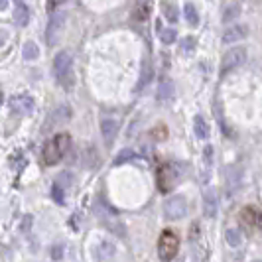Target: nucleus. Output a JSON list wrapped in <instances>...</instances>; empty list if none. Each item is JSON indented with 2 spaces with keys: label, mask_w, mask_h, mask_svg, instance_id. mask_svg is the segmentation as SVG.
Returning <instances> with one entry per match:
<instances>
[{
  "label": "nucleus",
  "mask_w": 262,
  "mask_h": 262,
  "mask_svg": "<svg viewBox=\"0 0 262 262\" xmlns=\"http://www.w3.org/2000/svg\"><path fill=\"white\" fill-rule=\"evenodd\" d=\"M69 146H71V136H69V134H66V132L55 134L52 140H48L46 146H43V152H41L43 162H46L48 166L57 164V162L67 154Z\"/></svg>",
  "instance_id": "1"
},
{
  "label": "nucleus",
  "mask_w": 262,
  "mask_h": 262,
  "mask_svg": "<svg viewBox=\"0 0 262 262\" xmlns=\"http://www.w3.org/2000/svg\"><path fill=\"white\" fill-rule=\"evenodd\" d=\"M53 75L59 85L71 87L73 85V55L69 52H59L53 59Z\"/></svg>",
  "instance_id": "2"
},
{
  "label": "nucleus",
  "mask_w": 262,
  "mask_h": 262,
  "mask_svg": "<svg viewBox=\"0 0 262 262\" xmlns=\"http://www.w3.org/2000/svg\"><path fill=\"white\" fill-rule=\"evenodd\" d=\"M180 250V238L173 231H164L158 241V254L164 262H171L178 256Z\"/></svg>",
  "instance_id": "3"
},
{
  "label": "nucleus",
  "mask_w": 262,
  "mask_h": 262,
  "mask_svg": "<svg viewBox=\"0 0 262 262\" xmlns=\"http://www.w3.org/2000/svg\"><path fill=\"white\" fill-rule=\"evenodd\" d=\"M66 12L61 10H55L50 16V22H48V30H46V41L48 46H57L59 39L63 36V28H66Z\"/></svg>",
  "instance_id": "4"
},
{
  "label": "nucleus",
  "mask_w": 262,
  "mask_h": 262,
  "mask_svg": "<svg viewBox=\"0 0 262 262\" xmlns=\"http://www.w3.org/2000/svg\"><path fill=\"white\" fill-rule=\"evenodd\" d=\"M180 178H182L180 166H178V164H166L162 170L158 171V185H160V191H162V193H168Z\"/></svg>",
  "instance_id": "5"
},
{
  "label": "nucleus",
  "mask_w": 262,
  "mask_h": 262,
  "mask_svg": "<svg viewBox=\"0 0 262 262\" xmlns=\"http://www.w3.org/2000/svg\"><path fill=\"white\" fill-rule=\"evenodd\" d=\"M164 215H166V219H170V221H180V219H184L185 215H187V201H185V197H182V195L170 197V199L164 203Z\"/></svg>",
  "instance_id": "6"
},
{
  "label": "nucleus",
  "mask_w": 262,
  "mask_h": 262,
  "mask_svg": "<svg viewBox=\"0 0 262 262\" xmlns=\"http://www.w3.org/2000/svg\"><path fill=\"white\" fill-rule=\"evenodd\" d=\"M247 61V48L245 46H236L227 50V53L223 55V61H221V69L223 71H231L235 67L243 66Z\"/></svg>",
  "instance_id": "7"
},
{
  "label": "nucleus",
  "mask_w": 262,
  "mask_h": 262,
  "mask_svg": "<svg viewBox=\"0 0 262 262\" xmlns=\"http://www.w3.org/2000/svg\"><path fill=\"white\" fill-rule=\"evenodd\" d=\"M8 106H10V111L16 113V115H24V117H28V115L34 113L36 103H34V99H32L30 95H14L12 99L8 101Z\"/></svg>",
  "instance_id": "8"
},
{
  "label": "nucleus",
  "mask_w": 262,
  "mask_h": 262,
  "mask_svg": "<svg viewBox=\"0 0 262 262\" xmlns=\"http://www.w3.org/2000/svg\"><path fill=\"white\" fill-rule=\"evenodd\" d=\"M241 221L243 225H247L249 229L256 231V229H262V213L254 207H245L241 211Z\"/></svg>",
  "instance_id": "9"
},
{
  "label": "nucleus",
  "mask_w": 262,
  "mask_h": 262,
  "mask_svg": "<svg viewBox=\"0 0 262 262\" xmlns=\"http://www.w3.org/2000/svg\"><path fill=\"white\" fill-rule=\"evenodd\" d=\"M115 252H117V247H115L111 241H101V243L93 249V256H95V260L106 262L115 256Z\"/></svg>",
  "instance_id": "10"
},
{
  "label": "nucleus",
  "mask_w": 262,
  "mask_h": 262,
  "mask_svg": "<svg viewBox=\"0 0 262 262\" xmlns=\"http://www.w3.org/2000/svg\"><path fill=\"white\" fill-rule=\"evenodd\" d=\"M118 132V120L115 118H103L101 120V134H103V140H105L106 146H111L115 142Z\"/></svg>",
  "instance_id": "11"
},
{
  "label": "nucleus",
  "mask_w": 262,
  "mask_h": 262,
  "mask_svg": "<svg viewBox=\"0 0 262 262\" xmlns=\"http://www.w3.org/2000/svg\"><path fill=\"white\" fill-rule=\"evenodd\" d=\"M249 34V28L241 26V24H235V26H229L223 32V43H236L243 38H247Z\"/></svg>",
  "instance_id": "12"
},
{
  "label": "nucleus",
  "mask_w": 262,
  "mask_h": 262,
  "mask_svg": "<svg viewBox=\"0 0 262 262\" xmlns=\"http://www.w3.org/2000/svg\"><path fill=\"white\" fill-rule=\"evenodd\" d=\"M217 207H219V203H217V191L211 187V189H205V193H203V209H205V217H209L213 219L215 215H217Z\"/></svg>",
  "instance_id": "13"
},
{
  "label": "nucleus",
  "mask_w": 262,
  "mask_h": 262,
  "mask_svg": "<svg viewBox=\"0 0 262 262\" xmlns=\"http://www.w3.org/2000/svg\"><path fill=\"white\" fill-rule=\"evenodd\" d=\"M173 93H176L173 81L171 79H162L160 85H158V101L160 103H170L173 99Z\"/></svg>",
  "instance_id": "14"
},
{
  "label": "nucleus",
  "mask_w": 262,
  "mask_h": 262,
  "mask_svg": "<svg viewBox=\"0 0 262 262\" xmlns=\"http://www.w3.org/2000/svg\"><path fill=\"white\" fill-rule=\"evenodd\" d=\"M193 130H195V136L199 140H209L211 128H209V124H207V120L201 117V115H197V117L193 118Z\"/></svg>",
  "instance_id": "15"
},
{
  "label": "nucleus",
  "mask_w": 262,
  "mask_h": 262,
  "mask_svg": "<svg viewBox=\"0 0 262 262\" xmlns=\"http://www.w3.org/2000/svg\"><path fill=\"white\" fill-rule=\"evenodd\" d=\"M14 22H16V26L20 28L28 26V22H30V8H28L26 4H22V2L16 4V8H14Z\"/></svg>",
  "instance_id": "16"
},
{
  "label": "nucleus",
  "mask_w": 262,
  "mask_h": 262,
  "mask_svg": "<svg viewBox=\"0 0 262 262\" xmlns=\"http://www.w3.org/2000/svg\"><path fill=\"white\" fill-rule=\"evenodd\" d=\"M184 12H185V20H187V24H189V26H197V24H199V14H197L195 6H193L191 2H187V4H185Z\"/></svg>",
  "instance_id": "17"
},
{
  "label": "nucleus",
  "mask_w": 262,
  "mask_h": 262,
  "mask_svg": "<svg viewBox=\"0 0 262 262\" xmlns=\"http://www.w3.org/2000/svg\"><path fill=\"white\" fill-rule=\"evenodd\" d=\"M69 117H71V111H69L67 106H59V108L55 111V115L52 117V120H50V126H55L57 122H63V120H67Z\"/></svg>",
  "instance_id": "18"
},
{
  "label": "nucleus",
  "mask_w": 262,
  "mask_h": 262,
  "mask_svg": "<svg viewBox=\"0 0 262 262\" xmlns=\"http://www.w3.org/2000/svg\"><path fill=\"white\" fill-rule=\"evenodd\" d=\"M225 238H227V243H229L231 247H238V245L243 243V235H241V231H236V229H229V231L225 233Z\"/></svg>",
  "instance_id": "19"
},
{
  "label": "nucleus",
  "mask_w": 262,
  "mask_h": 262,
  "mask_svg": "<svg viewBox=\"0 0 262 262\" xmlns=\"http://www.w3.org/2000/svg\"><path fill=\"white\" fill-rule=\"evenodd\" d=\"M22 55H24V59H36L39 55V50H38V46L34 43V41H28L26 46H24V50H22Z\"/></svg>",
  "instance_id": "20"
},
{
  "label": "nucleus",
  "mask_w": 262,
  "mask_h": 262,
  "mask_svg": "<svg viewBox=\"0 0 262 262\" xmlns=\"http://www.w3.org/2000/svg\"><path fill=\"white\" fill-rule=\"evenodd\" d=\"M241 14V8L236 6V4H231V6H227L223 12V22L225 24H229V22H233L236 16Z\"/></svg>",
  "instance_id": "21"
},
{
  "label": "nucleus",
  "mask_w": 262,
  "mask_h": 262,
  "mask_svg": "<svg viewBox=\"0 0 262 262\" xmlns=\"http://www.w3.org/2000/svg\"><path fill=\"white\" fill-rule=\"evenodd\" d=\"M162 12L166 14V18L170 22H176L178 20V8L171 4V2H162Z\"/></svg>",
  "instance_id": "22"
},
{
  "label": "nucleus",
  "mask_w": 262,
  "mask_h": 262,
  "mask_svg": "<svg viewBox=\"0 0 262 262\" xmlns=\"http://www.w3.org/2000/svg\"><path fill=\"white\" fill-rule=\"evenodd\" d=\"M160 41L166 43V46L173 43V41H176V30H173V28H164V30L160 32Z\"/></svg>",
  "instance_id": "23"
},
{
  "label": "nucleus",
  "mask_w": 262,
  "mask_h": 262,
  "mask_svg": "<svg viewBox=\"0 0 262 262\" xmlns=\"http://www.w3.org/2000/svg\"><path fill=\"white\" fill-rule=\"evenodd\" d=\"M52 197L55 199V203L63 205V199H66V193H63V187H59V185H53V187H52Z\"/></svg>",
  "instance_id": "24"
},
{
  "label": "nucleus",
  "mask_w": 262,
  "mask_h": 262,
  "mask_svg": "<svg viewBox=\"0 0 262 262\" xmlns=\"http://www.w3.org/2000/svg\"><path fill=\"white\" fill-rule=\"evenodd\" d=\"M148 12H150V8H148L146 4H138L136 12H134V18H136V20H146V18H148Z\"/></svg>",
  "instance_id": "25"
},
{
  "label": "nucleus",
  "mask_w": 262,
  "mask_h": 262,
  "mask_svg": "<svg viewBox=\"0 0 262 262\" xmlns=\"http://www.w3.org/2000/svg\"><path fill=\"white\" fill-rule=\"evenodd\" d=\"M134 158V152L132 150H122L120 154H118V158L115 160V164H122V162H128V160H132Z\"/></svg>",
  "instance_id": "26"
},
{
  "label": "nucleus",
  "mask_w": 262,
  "mask_h": 262,
  "mask_svg": "<svg viewBox=\"0 0 262 262\" xmlns=\"http://www.w3.org/2000/svg\"><path fill=\"white\" fill-rule=\"evenodd\" d=\"M59 4H63V0H48V10H50V12H55Z\"/></svg>",
  "instance_id": "27"
},
{
  "label": "nucleus",
  "mask_w": 262,
  "mask_h": 262,
  "mask_svg": "<svg viewBox=\"0 0 262 262\" xmlns=\"http://www.w3.org/2000/svg\"><path fill=\"white\" fill-rule=\"evenodd\" d=\"M61 182H63V187L69 185L71 184V176H69V173H61V176L57 178V182H55V184H61Z\"/></svg>",
  "instance_id": "28"
},
{
  "label": "nucleus",
  "mask_w": 262,
  "mask_h": 262,
  "mask_svg": "<svg viewBox=\"0 0 262 262\" xmlns=\"http://www.w3.org/2000/svg\"><path fill=\"white\" fill-rule=\"evenodd\" d=\"M193 43H195V39L193 38H185L184 39V52H191V50H193Z\"/></svg>",
  "instance_id": "29"
},
{
  "label": "nucleus",
  "mask_w": 262,
  "mask_h": 262,
  "mask_svg": "<svg viewBox=\"0 0 262 262\" xmlns=\"http://www.w3.org/2000/svg\"><path fill=\"white\" fill-rule=\"evenodd\" d=\"M205 162H207V164L213 162V148H211V146H205Z\"/></svg>",
  "instance_id": "30"
},
{
  "label": "nucleus",
  "mask_w": 262,
  "mask_h": 262,
  "mask_svg": "<svg viewBox=\"0 0 262 262\" xmlns=\"http://www.w3.org/2000/svg\"><path fill=\"white\" fill-rule=\"evenodd\" d=\"M61 247H53V250H52V256L53 258H55V260H59V258H61V254H63V252H61Z\"/></svg>",
  "instance_id": "31"
},
{
  "label": "nucleus",
  "mask_w": 262,
  "mask_h": 262,
  "mask_svg": "<svg viewBox=\"0 0 262 262\" xmlns=\"http://www.w3.org/2000/svg\"><path fill=\"white\" fill-rule=\"evenodd\" d=\"M6 4H8V0H0V10L6 8Z\"/></svg>",
  "instance_id": "32"
},
{
  "label": "nucleus",
  "mask_w": 262,
  "mask_h": 262,
  "mask_svg": "<svg viewBox=\"0 0 262 262\" xmlns=\"http://www.w3.org/2000/svg\"><path fill=\"white\" fill-rule=\"evenodd\" d=\"M138 4H146V6H148V4H150V0H138Z\"/></svg>",
  "instance_id": "33"
},
{
  "label": "nucleus",
  "mask_w": 262,
  "mask_h": 262,
  "mask_svg": "<svg viewBox=\"0 0 262 262\" xmlns=\"http://www.w3.org/2000/svg\"><path fill=\"white\" fill-rule=\"evenodd\" d=\"M0 103H2V89H0Z\"/></svg>",
  "instance_id": "34"
},
{
  "label": "nucleus",
  "mask_w": 262,
  "mask_h": 262,
  "mask_svg": "<svg viewBox=\"0 0 262 262\" xmlns=\"http://www.w3.org/2000/svg\"><path fill=\"white\" fill-rule=\"evenodd\" d=\"M254 262H262V260H254Z\"/></svg>",
  "instance_id": "35"
}]
</instances>
